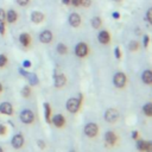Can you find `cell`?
<instances>
[{
	"label": "cell",
	"mask_w": 152,
	"mask_h": 152,
	"mask_svg": "<svg viewBox=\"0 0 152 152\" xmlns=\"http://www.w3.org/2000/svg\"><path fill=\"white\" fill-rule=\"evenodd\" d=\"M81 99L82 96H80V99H70L68 100L66 102V109L70 112V113H76L80 108V104H81Z\"/></svg>",
	"instance_id": "6da1fadb"
},
{
	"label": "cell",
	"mask_w": 152,
	"mask_h": 152,
	"mask_svg": "<svg viewBox=\"0 0 152 152\" xmlns=\"http://www.w3.org/2000/svg\"><path fill=\"white\" fill-rule=\"evenodd\" d=\"M104 119H106V121H108L109 124H113V122H115V121L119 119V112H118L116 109L110 108V109H108V110L104 113Z\"/></svg>",
	"instance_id": "7a4b0ae2"
},
{
	"label": "cell",
	"mask_w": 152,
	"mask_h": 152,
	"mask_svg": "<svg viewBox=\"0 0 152 152\" xmlns=\"http://www.w3.org/2000/svg\"><path fill=\"white\" fill-rule=\"evenodd\" d=\"M113 82H114V84H115L118 88L125 87V84H126V75L122 74V72L115 74L114 77H113Z\"/></svg>",
	"instance_id": "3957f363"
},
{
	"label": "cell",
	"mask_w": 152,
	"mask_h": 152,
	"mask_svg": "<svg viewBox=\"0 0 152 152\" xmlns=\"http://www.w3.org/2000/svg\"><path fill=\"white\" fill-rule=\"evenodd\" d=\"M18 18H19V15H18V12H17L15 10L10 8V10L6 11V21H7L8 24H14V23H17V21H18Z\"/></svg>",
	"instance_id": "277c9868"
},
{
	"label": "cell",
	"mask_w": 152,
	"mask_h": 152,
	"mask_svg": "<svg viewBox=\"0 0 152 152\" xmlns=\"http://www.w3.org/2000/svg\"><path fill=\"white\" fill-rule=\"evenodd\" d=\"M97 132H99V127H97L94 122H90V124H88V125L84 127V133H86V135H88V137H90V138L95 137V135L97 134Z\"/></svg>",
	"instance_id": "5b68a950"
},
{
	"label": "cell",
	"mask_w": 152,
	"mask_h": 152,
	"mask_svg": "<svg viewBox=\"0 0 152 152\" xmlns=\"http://www.w3.org/2000/svg\"><path fill=\"white\" fill-rule=\"evenodd\" d=\"M33 119H34V115H33V113L30 109H25L20 114V120L24 124H31L33 121Z\"/></svg>",
	"instance_id": "8992f818"
},
{
	"label": "cell",
	"mask_w": 152,
	"mask_h": 152,
	"mask_svg": "<svg viewBox=\"0 0 152 152\" xmlns=\"http://www.w3.org/2000/svg\"><path fill=\"white\" fill-rule=\"evenodd\" d=\"M30 18H31V21H32L33 24H40V23L44 21L45 15H44L40 11H33V12L31 13Z\"/></svg>",
	"instance_id": "52a82bcc"
},
{
	"label": "cell",
	"mask_w": 152,
	"mask_h": 152,
	"mask_svg": "<svg viewBox=\"0 0 152 152\" xmlns=\"http://www.w3.org/2000/svg\"><path fill=\"white\" fill-rule=\"evenodd\" d=\"M39 40L42 43H44V44L51 43V40H52V33H51V31H49V30L42 31L40 34H39Z\"/></svg>",
	"instance_id": "ba28073f"
},
{
	"label": "cell",
	"mask_w": 152,
	"mask_h": 152,
	"mask_svg": "<svg viewBox=\"0 0 152 152\" xmlns=\"http://www.w3.org/2000/svg\"><path fill=\"white\" fill-rule=\"evenodd\" d=\"M75 53H76L78 57H84V56L88 53V46H87L84 43L77 44L76 48H75Z\"/></svg>",
	"instance_id": "9c48e42d"
},
{
	"label": "cell",
	"mask_w": 152,
	"mask_h": 152,
	"mask_svg": "<svg viewBox=\"0 0 152 152\" xmlns=\"http://www.w3.org/2000/svg\"><path fill=\"white\" fill-rule=\"evenodd\" d=\"M19 42L24 48H27L31 44V36L26 32H23V33L19 34Z\"/></svg>",
	"instance_id": "30bf717a"
},
{
	"label": "cell",
	"mask_w": 152,
	"mask_h": 152,
	"mask_svg": "<svg viewBox=\"0 0 152 152\" xmlns=\"http://www.w3.org/2000/svg\"><path fill=\"white\" fill-rule=\"evenodd\" d=\"M24 144V138L21 134H15L13 138H12V146L14 148H20Z\"/></svg>",
	"instance_id": "8fae6325"
},
{
	"label": "cell",
	"mask_w": 152,
	"mask_h": 152,
	"mask_svg": "<svg viewBox=\"0 0 152 152\" xmlns=\"http://www.w3.org/2000/svg\"><path fill=\"white\" fill-rule=\"evenodd\" d=\"M69 24H70L72 27H77V26L81 24V17H80L77 13L70 14V17H69Z\"/></svg>",
	"instance_id": "7c38bea8"
},
{
	"label": "cell",
	"mask_w": 152,
	"mask_h": 152,
	"mask_svg": "<svg viewBox=\"0 0 152 152\" xmlns=\"http://www.w3.org/2000/svg\"><path fill=\"white\" fill-rule=\"evenodd\" d=\"M12 104L10 102H2L0 104V113L6 114V115H11L12 114Z\"/></svg>",
	"instance_id": "4fadbf2b"
},
{
	"label": "cell",
	"mask_w": 152,
	"mask_h": 152,
	"mask_svg": "<svg viewBox=\"0 0 152 152\" xmlns=\"http://www.w3.org/2000/svg\"><path fill=\"white\" fill-rule=\"evenodd\" d=\"M104 140H106V142H107L108 145L113 146V145L115 144V141H116V135H115V133L112 132V131L107 132V133L104 134Z\"/></svg>",
	"instance_id": "5bb4252c"
},
{
	"label": "cell",
	"mask_w": 152,
	"mask_h": 152,
	"mask_svg": "<svg viewBox=\"0 0 152 152\" xmlns=\"http://www.w3.org/2000/svg\"><path fill=\"white\" fill-rule=\"evenodd\" d=\"M65 82H66V78H65L64 75L59 74V75H56V76H55V86H56L57 88L63 87V86L65 84Z\"/></svg>",
	"instance_id": "9a60e30c"
},
{
	"label": "cell",
	"mask_w": 152,
	"mask_h": 152,
	"mask_svg": "<svg viewBox=\"0 0 152 152\" xmlns=\"http://www.w3.org/2000/svg\"><path fill=\"white\" fill-rule=\"evenodd\" d=\"M52 122H53L55 126H57V127H62V126L65 124V120H64L63 115L57 114V115H55V116L52 118Z\"/></svg>",
	"instance_id": "2e32d148"
},
{
	"label": "cell",
	"mask_w": 152,
	"mask_h": 152,
	"mask_svg": "<svg viewBox=\"0 0 152 152\" xmlns=\"http://www.w3.org/2000/svg\"><path fill=\"white\" fill-rule=\"evenodd\" d=\"M99 40L102 44H107L109 42V33L107 31H101L99 33Z\"/></svg>",
	"instance_id": "e0dca14e"
},
{
	"label": "cell",
	"mask_w": 152,
	"mask_h": 152,
	"mask_svg": "<svg viewBox=\"0 0 152 152\" xmlns=\"http://www.w3.org/2000/svg\"><path fill=\"white\" fill-rule=\"evenodd\" d=\"M141 78H142V81H144L145 83L151 84V83H152V71H150V70L144 71L142 75H141Z\"/></svg>",
	"instance_id": "ac0fdd59"
},
{
	"label": "cell",
	"mask_w": 152,
	"mask_h": 152,
	"mask_svg": "<svg viewBox=\"0 0 152 152\" xmlns=\"http://www.w3.org/2000/svg\"><path fill=\"white\" fill-rule=\"evenodd\" d=\"M142 110H144V113H145L147 116H152V103H151V102L146 103V104L144 106Z\"/></svg>",
	"instance_id": "d6986e66"
},
{
	"label": "cell",
	"mask_w": 152,
	"mask_h": 152,
	"mask_svg": "<svg viewBox=\"0 0 152 152\" xmlns=\"http://www.w3.org/2000/svg\"><path fill=\"white\" fill-rule=\"evenodd\" d=\"M44 109H45V119L48 122H50V115H51V109H50V104L49 103H44Z\"/></svg>",
	"instance_id": "ffe728a7"
},
{
	"label": "cell",
	"mask_w": 152,
	"mask_h": 152,
	"mask_svg": "<svg viewBox=\"0 0 152 152\" xmlns=\"http://www.w3.org/2000/svg\"><path fill=\"white\" fill-rule=\"evenodd\" d=\"M146 142L147 141H144V140H138L137 141V148L141 152H145L146 151Z\"/></svg>",
	"instance_id": "44dd1931"
},
{
	"label": "cell",
	"mask_w": 152,
	"mask_h": 152,
	"mask_svg": "<svg viewBox=\"0 0 152 152\" xmlns=\"http://www.w3.org/2000/svg\"><path fill=\"white\" fill-rule=\"evenodd\" d=\"M66 51H68V48H66L64 44L59 43V44L57 45V52H58V53H61V55H64V53H66Z\"/></svg>",
	"instance_id": "7402d4cb"
},
{
	"label": "cell",
	"mask_w": 152,
	"mask_h": 152,
	"mask_svg": "<svg viewBox=\"0 0 152 152\" xmlns=\"http://www.w3.org/2000/svg\"><path fill=\"white\" fill-rule=\"evenodd\" d=\"M26 76L28 77L31 84H37V83H38V78H37V76H36L34 74H27Z\"/></svg>",
	"instance_id": "603a6c76"
},
{
	"label": "cell",
	"mask_w": 152,
	"mask_h": 152,
	"mask_svg": "<svg viewBox=\"0 0 152 152\" xmlns=\"http://www.w3.org/2000/svg\"><path fill=\"white\" fill-rule=\"evenodd\" d=\"M7 64V56L4 53H0V68H4Z\"/></svg>",
	"instance_id": "cb8c5ba5"
},
{
	"label": "cell",
	"mask_w": 152,
	"mask_h": 152,
	"mask_svg": "<svg viewBox=\"0 0 152 152\" xmlns=\"http://www.w3.org/2000/svg\"><path fill=\"white\" fill-rule=\"evenodd\" d=\"M91 25H93V27H95V28L100 27V25H101V19L97 18V17L93 18V20H91Z\"/></svg>",
	"instance_id": "d4e9b609"
},
{
	"label": "cell",
	"mask_w": 152,
	"mask_h": 152,
	"mask_svg": "<svg viewBox=\"0 0 152 152\" xmlns=\"http://www.w3.org/2000/svg\"><path fill=\"white\" fill-rule=\"evenodd\" d=\"M21 94H23V96L28 97L30 94H31V89H30V87H28V86H25V87L23 88V90H21Z\"/></svg>",
	"instance_id": "484cf974"
},
{
	"label": "cell",
	"mask_w": 152,
	"mask_h": 152,
	"mask_svg": "<svg viewBox=\"0 0 152 152\" xmlns=\"http://www.w3.org/2000/svg\"><path fill=\"white\" fill-rule=\"evenodd\" d=\"M30 1H31V0H15L17 5L20 6V7H26V6H28Z\"/></svg>",
	"instance_id": "4316f807"
},
{
	"label": "cell",
	"mask_w": 152,
	"mask_h": 152,
	"mask_svg": "<svg viewBox=\"0 0 152 152\" xmlns=\"http://www.w3.org/2000/svg\"><path fill=\"white\" fill-rule=\"evenodd\" d=\"M0 34L1 36L6 34V21H0Z\"/></svg>",
	"instance_id": "83f0119b"
},
{
	"label": "cell",
	"mask_w": 152,
	"mask_h": 152,
	"mask_svg": "<svg viewBox=\"0 0 152 152\" xmlns=\"http://www.w3.org/2000/svg\"><path fill=\"white\" fill-rule=\"evenodd\" d=\"M0 21H6V11L0 7Z\"/></svg>",
	"instance_id": "f1b7e54d"
},
{
	"label": "cell",
	"mask_w": 152,
	"mask_h": 152,
	"mask_svg": "<svg viewBox=\"0 0 152 152\" xmlns=\"http://www.w3.org/2000/svg\"><path fill=\"white\" fill-rule=\"evenodd\" d=\"M129 49L132 50V51H135V50H138V43L137 42H131L129 43Z\"/></svg>",
	"instance_id": "f546056e"
},
{
	"label": "cell",
	"mask_w": 152,
	"mask_h": 152,
	"mask_svg": "<svg viewBox=\"0 0 152 152\" xmlns=\"http://www.w3.org/2000/svg\"><path fill=\"white\" fill-rule=\"evenodd\" d=\"M146 18H147V20L150 21V24H152V7L147 11V13H146Z\"/></svg>",
	"instance_id": "4dcf8cb0"
},
{
	"label": "cell",
	"mask_w": 152,
	"mask_h": 152,
	"mask_svg": "<svg viewBox=\"0 0 152 152\" xmlns=\"http://www.w3.org/2000/svg\"><path fill=\"white\" fill-rule=\"evenodd\" d=\"M145 152H152V141L146 142V151Z\"/></svg>",
	"instance_id": "1f68e13d"
},
{
	"label": "cell",
	"mask_w": 152,
	"mask_h": 152,
	"mask_svg": "<svg viewBox=\"0 0 152 152\" xmlns=\"http://www.w3.org/2000/svg\"><path fill=\"white\" fill-rule=\"evenodd\" d=\"M81 5L84 7H88L90 6V0H81Z\"/></svg>",
	"instance_id": "d6a6232c"
},
{
	"label": "cell",
	"mask_w": 152,
	"mask_h": 152,
	"mask_svg": "<svg viewBox=\"0 0 152 152\" xmlns=\"http://www.w3.org/2000/svg\"><path fill=\"white\" fill-rule=\"evenodd\" d=\"M30 66H31V62L30 61H24L23 62V68L26 69V68H30Z\"/></svg>",
	"instance_id": "836d02e7"
},
{
	"label": "cell",
	"mask_w": 152,
	"mask_h": 152,
	"mask_svg": "<svg viewBox=\"0 0 152 152\" xmlns=\"http://www.w3.org/2000/svg\"><path fill=\"white\" fill-rule=\"evenodd\" d=\"M70 2H71L74 6H80V5H81V0H70Z\"/></svg>",
	"instance_id": "e575fe53"
},
{
	"label": "cell",
	"mask_w": 152,
	"mask_h": 152,
	"mask_svg": "<svg viewBox=\"0 0 152 152\" xmlns=\"http://www.w3.org/2000/svg\"><path fill=\"white\" fill-rule=\"evenodd\" d=\"M5 132H6V127L0 124V134H5Z\"/></svg>",
	"instance_id": "d590c367"
},
{
	"label": "cell",
	"mask_w": 152,
	"mask_h": 152,
	"mask_svg": "<svg viewBox=\"0 0 152 152\" xmlns=\"http://www.w3.org/2000/svg\"><path fill=\"white\" fill-rule=\"evenodd\" d=\"M115 56H116V58H120V49L119 48H115Z\"/></svg>",
	"instance_id": "8d00e7d4"
},
{
	"label": "cell",
	"mask_w": 152,
	"mask_h": 152,
	"mask_svg": "<svg viewBox=\"0 0 152 152\" xmlns=\"http://www.w3.org/2000/svg\"><path fill=\"white\" fill-rule=\"evenodd\" d=\"M144 39H145V40H144V45H145V46H147V43H148V37H147V36H145V37H144Z\"/></svg>",
	"instance_id": "74e56055"
},
{
	"label": "cell",
	"mask_w": 152,
	"mask_h": 152,
	"mask_svg": "<svg viewBox=\"0 0 152 152\" xmlns=\"http://www.w3.org/2000/svg\"><path fill=\"white\" fill-rule=\"evenodd\" d=\"M137 137H138V132L135 131V132H133V133H132V138H133V139H135Z\"/></svg>",
	"instance_id": "f35d334b"
},
{
	"label": "cell",
	"mask_w": 152,
	"mask_h": 152,
	"mask_svg": "<svg viewBox=\"0 0 152 152\" xmlns=\"http://www.w3.org/2000/svg\"><path fill=\"white\" fill-rule=\"evenodd\" d=\"M38 145H39L42 148H44V146H45V145H44V142H43L42 140H39V141H38Z\"/></svg>",
	"instance_id": "ab89813d"
},
{
	"label": "cell",
	"mask_w": 152,
	"mask_h": 152,
	"mask_svg": "<svg viewBox=\"0 0 152 152\" xmlns=\"http://www.w3.org/2000/svg\"><path fill=\"white\" fill-rule=\"evenodd\" d=\"M62 2H63L64 5H68V4L70 2V0H62Z\"/></svg>",
	"instance_id": "60d3db41"
},
{
	"label": "cell",
	"mask_w": 152,
	"mask_h": 152,
	"mask_svg": "<svg viewBox=\"0 0 152 152\" xmlns=\"http://www.w3.org/2000/svg\"><path fill=\"white\" fill-rule=\"evenodd\" d=\"M113 17L114 18H119V13H113Z\"/></svg>",
	"instance_id": "b9f144b4"
},
{
	"label": "cell",
	"mask_w": 152,
	"mask_h": 152,
	"mask_svg": "<svg viewBox=\"0 0 152 152\" xmlns=\"http://www.w3.org/2000/svg\"><path fill=\"white\" fill-rule=\"evenodd\" d=\"M1 90H2V86H1V83H0V93H1Z\"/></svg>",
	"instance_id": "7bdbcfd3"
},
{
	"label": "cell",
	"mask_w": 152,
	"mask_h": 152,
	"mask_svg": "<svg viewBox=\"0 0 152 152\" xmlns=\"http://www.w3.org/2000/svg\"><path fill=\"white\" fill-rule=\"evenodd\" d=\"M0 152H4V151H2V148H1V147H0Z\"/></svg>",
	"instance_id": "ee69618b"
},
{
	"label": "cell",
	"mask_w": 152,
	"mask_h": 152,
	"mask_svg": "<svg viewBox=\"0 0 152 152\" xmlns=\"http://www.w3.org/2000/svg\"><path fill=\"white\" fill-rule=\"evenodd\" d=\"M115 1H120V0H115Z\"/></svg>",
	"instance_id": "f6af8a7d"
},
{
	"label": "cell",
	"mask_w": 152,
	"mask_h": 152,
	"mask_svg": "<svg viewBox=\"0 0 152 152\" xmlns=\"http://www.w3.org/2000/svg\"><path fill=\"white\" fill-rule=\"evenodd\" d=\"M71 152H75V151H71Z\"/></svg>",
	"instance_id": "bcb514c9"
}]
</instances>
